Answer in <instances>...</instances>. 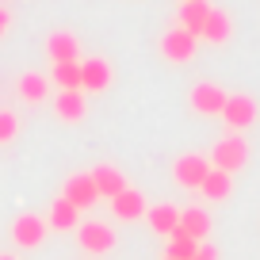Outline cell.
I'll use <instances>...</instances> for the list:
<instances>
[{
	"instance_id": "1",
	"label": "cell",
	"mask_w": 260,
	"mask_h": 260,
	"mask_svg": "<svg viewBox=\"0 0 260 260\" xmlns=\"http://www.w3.org/2000/svg\"><path fill=\"white\" fill-rule=\"evenodd\" d=\"M245 165H249V142L241 138V134H234L230 130L226 138H218L214 142V149H211V169H218V172H241Z\"/></svg>"
},
{
	"instance_id": "2",
	"label": "cell",
	"mask_w": 260,
	"mask_h": 260,
	"mask_svg": "<svg viewBox=\"0 0 260 260\" xmlns=\"http://www.w3.org/2000/svg\"><path fill=\"white\" fill-rule=\"evenodd\" d=\"M195 50H199V39H195L191 31H184L180 23L161 35V54H165V61H172V65H187L195 57Z\"/></svg>"
},
{
	"instance_id": "3",
	"label": "cell",
	"mask_w": 260,
	"mask_h": 260,
	"mask_svg": "<svg viewBox=\"0 0 260 260\" xmlns=\"http://www.w3.org/2000/svg\"><path fill=\"white\" fill-rule=\"evenodd\" d=\"M207 172H211V157H203V153H184L172 161V180L180 187H187V191H199Z\"/></svg>"
},
{
	"instance_id": "4",
	"label": "cell",
	"mask_w": 260,
	"mask_h": 260,
	"mask_svg": "<svg viewBox=\"0 0 260 260\" xmlns=\"http://www.w3.org/2000/svg\"><path fill=\"white\" fill-rule=\"evenodd\" d=\"M260 107L252 96H245V92H230L226 107H222V119H226V126L234 130V134H241V130H249L252 122H256Z\"/></svg>"
},
{
	"instance_id": "5",
	"label": "cell",
	"mask_w": 260,
	"mask_h": 260,
	"mask_svg": "<svg viewBox=\"0 0 260 260\" xmlns=\"http://www.w3.org/2000/svg\"><path fill=\"white\" fill-rule=\"evenodd\" d=\"M77 241H81L84 252H92V256H104V252L115 249L119 234H115L107 222H81V226H77Z\"/></svg>"
},
{
	"instance_id": "6",
	"label": "cell",
	"mask_w": 260,
	"mask_h": 260,
	"mask_svg": "<svg viewBox=\"0 0 260 260\" xmlns=\"http://www.w3.org/2000/svg\"><path fill=\"white\" fill-rule=\"evenodd\" d=\"M226 100H230V92L222 88V84H214V81H199L191 88V111L195 115H222V107H226Z\"/></svg>"
},
{
	"instance_id": "7",
	"label": "cell",
	"mask_w": 260,
	"mask_h": 260,
	"mask_svg": "<svg viewBox=\"0 0 260 260\" xmlns=\"http://www.w3.org/2000/svg\"><path fill=\"white\" fill-rule=\"evenodd\" d=\"M46 234H50V226L39 214H19V218L12 222V241H16L19 249H39V245L46 241Z\"/></svg>"
},
{
	"instance_id": "8",
	"label": "cell",
	"mask_w": 260,
	"mask_h": 260,
	"mask_svg": "<svg viewBox=\"0 0 260 260\" xmlns=\"http://www.w3.org/2000/svg\"><path fill=\"white\" fill-rule=\"evenodd\" d=\"M65 199H69L77 211H92V207L100 203V191H96L92 172H73V176L65 180Z\"/></svg>"
},
{
	"instance_id": "9",
	"label": "cell",
	"mask_w": 260,
	"mask_h": 260,
	"mask_svg": "<svg viewBox=\"0 0 260 260\" xmlns=\"http://www.w3.org/2000/svg\"><path fill=\"white\" fill-rule=\"evenodd\" d=\"M42 218H46V226L54 230V234H69V230H73L77 234V226H81V211H77L73 203H69V199H54V203L46 207V214H42Z\"/></svg>"
},
{
	"instance_id": "10",
	"label": "cell",
	"mask_w": 260,
	"mask_h": 260,
	"mask_svg": "<svg viewBox=\"0 0 260 260\" xmlns=\"http://www.w3.org/2000/svg\"><path fill=\"white\" fill-rule=\"evenodd\" d=\"M46 57L50 65H65V61H81V42L73 31H54L46 39Z\"/></svg>"
},
{
	"instance_id": "11",
	"label": "cell",
	"mask_w": 260,
	"mask_h": 260,
	"mask_svg": "<svg viewBox=\"0 0 260 260\" xmlns=\"http://www.w3.org/2000/svg\"><path fill=\"white\" fill-rule=\"evenodd\" d=\"M107 207H111V214L119 222H138V218H146V195H138L134 187H126V191H119L115 199H107Z\"/></svg>"
},
{
	"instance_id": "12",
	"label": "cell",
	"mask_w": 260,
	"mask_h": 260,
	"mask_svg": "<svg viewBox=\"0 0 260 260\" xmlns=\"http://www.w3.org/2000/svg\"><path fill=\"white\" fill-rule=\"evenodd\" d=\"M107 84H111L107 57H84L81 61V92H104Z\"/></svg>"
},
{
	"instance_id": "13",
	"label": "cell",
	"mask_w": 260,
	"mask_h": 260,
	"mask_svg": "<svg viewBox=\"0 0 260 260\" xmlns=\"http://www.w3.org/2000/svg\"><path fill=\"white\" fill-rule=\"evenodd\" d=\"M92 180H96V191L100 199H115L119 191H126V176H122L115 165H96V169H88Z\"/></svg>"
},
{
	"instance_id": "14",
	"label": "cell",
	"mask_w": 260,
	"mask_h": 260,
	"mask_svg": "<svg viewBox=\"0 0 260 260\" xmlns=\"http://www.w3.org/2000/svg\"><path fill=\"white\" fill-rule=\"evenodd\" d=\"M230 35H234V19H230V12L211 8V16H207L203 35H199V39L211 42V46H222V42H230Z\"/></svg>"
},
{
	"instance_id": "15",
	"label": "cell",
	"mask_w": 260,
	"mask_h": 260,
	"mask_svg": "<svg viewBox=\"0 0 260 260\" xmlns=\"http://www.w3.org/2000/svg\"><path fill=\"white\" fill-rule=\"evenodd\" d=\"M180 234H187L191 241L203 245L207 234H211V214H207L203 207H187V211H180Z\"/></svg>"
},
{
	"instance_id": "16",
	"label": "cell",
	"mask_w": 260,
	"mask_h": 260,
	"mask_svg": "<svg viewBox=\"0 0 260 260\" xmlns=\"http://www.w3.org/2000/svg\"><path fill=\"white\" fill-rule=\"evenodd\" d=\"M54 111L61 122H81L88 115V100H84V92H57Z\"/></svg>"
},
{
	"instance_id": "17",
	"label": "cell",
	"mask_w": 260,
	"mask_h": 260,
	"mask_svg": "<svg viewBox=\"0 0 260 260\" xmlns=\"http://www.w3.org/2000/svg\"><path fill=\"white\" fill-rule=\"evenodd\" d=\"M146 222H149L153 234L172 237V234H176V226H180V211L172 203H157V207H149V211H146Z\"/></svg>"
},
{
	"instance_id": "18",
	"label": "cell",
	"mask_w": 260,
	"mask_h": 260,
	"mask_svg": "<svg viewBox=\"0 0 260 260\" xmlns=\"http://www.w3.org/2000/svg\"><path fill=\"white\" fill-rule=\"evenodd\" d=\"M16 96L23 100V104H42V100L50 96V77L42 73H23L16 81Z\"/></svg>"
},
{
	"instance_id": "19",
	"label": "cell",
	"mask_w": 260,
	"mask_h": 260,
	"mask_svg": "<svg viewBox=\"0 0 260 260\" xmlns=\"http://www.w3.org/2000/svg\"><path fill=\"white\" fill-rule=\"evenodd\" d=\"M199 191H203V199H207V203H226V199H230V191H234V176H230V172L211 169Z\"/></svg>"
},
{
	"instance_id": "20",
	"label": "cell",
	"mask_w": 260,
	"mask_h": 260,
	"mask_svg": "<svg viewBox=\"0 0 260 260\" xmlns=\"http://www.w3.org/2000/svg\"><path fill=\"white\" fill-rule=\"evenodd\" d=\"M207 16H211V4H207V0H195V4H180V27H184V31H191L195 39L203 35Z\"/></svg>"
},
{
	"instance_id": "21",
	"label": "cell",
	"mask_w": 260,
	"mask_h": 260,
	"mask_svg": "<svg viewBox=\"0 0 260 260\" xmlns=\"http://www.w3.org/2000/svg\"><path fill=\"white\" fill-rule=\"evenodd\" d=\"M50 81H54L61 92H81V61H65V65H54Z\"/></svg>"
},
{
	"instance_id": "22",
	"label": "cell",
	"mask_w": 260,
	"mask_h": 260,
	"mask_svg": "<svg viewBox=\"0 0 260 260\" xmlns=\"http://www.w3.org/2000/svg\"><path fill=\"white\" fill-rule=\"evenodd\" d=\"M195 249H199V241H191L187 234H180V226H176V234L169 237V249H165V256H172V260H191Z\"/></svg>"
},
{
	"instance_id": "23",
	"label": "cell",
	"mask_w": 260,
	"mask_h": 260,
	"mask_svg": "<svg viewBox=\"0 0 260 260\" xmlns=\"http://www.w3.org/2000/svg\"><path fill=\"white\" fill-rule=\"evenodd\" d=\"M19 134V119H16V111H0V146L4 142H12Z\"/></svg>"
},
{
	"instance_id": "24",
	"label": "cell",
	"mask_w": 260,
	"mask_h": 260,
	"mask_svg": "<svg viewBox=\"0 0 260 260\" xmlns=\"http://www.w3.org/2000/svg\"><path fill=\"white\" fill-rule=\"evenodd\" d=\"M191 260H218V249H214V245H199Z\"/></svg>"
},
{
	"instance_id": "25",
	"label": "cell",
	"mask_w": 260,
	"mask_h": 260,
	"mask_svg": "<svg viewBox=\"0 0 260 260\" xmlns=\"http://www.w3.org/2000/svg\"><path fill=\"white\" fill-rule=\"evenodd\" d=\"M8 27H12V16H8V8H0V39L8 35Z\"/></svg>"
},
{
	"instance_id": "26",
	"label": "cell",
	"mask_w": 260,
	"mask_h": 260,
	"mask_svg": "<svg viewBox=\"0 0 260 260\" xmlns=\"http://www.w3.org/2000/svg\"><path fill=\"white\" fill-rule=\"evenodd\" d=\"M0 260H16V256H12V252H4V256H0Z\"/></svg>"
},
{
	"instance_id": "27",
	"label": "cell",
	"mask_w": 260,
	"mask_h": 260,
	"mask_svg": "<svg viewBox=\"0 0 260 260\" xmlns=\"http://www.w3.org/2000/svg\"><path fill=\"white\" fill-rule=\"evenodd\" d=\"M180 4H195V0H180Z\"/></svg>"
},
{
	"instance_id": "28",
	"label": "cell",
	"mask_w": 260,
	"mask_h": 260,
	"mask_svg": "<svg viewBox=\"0 0 260 260\" xmlns=\"http://www.w3.org/2000/svg\"><path fill=\"white\" fill-rule=\"evenodd\" d=\"M165 260H172V256H165Z\"/></svg>"
}]
</instances>
